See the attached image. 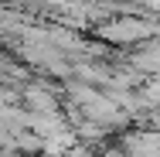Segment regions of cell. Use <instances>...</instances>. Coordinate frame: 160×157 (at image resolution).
Returning a JSON list of instances; mask_svg holds the SVG:
<instances>
[{
  "label": "cell",
  "mask_w": 160,
  "mask_h": 157,
  "mask_svg": "<svg viewBox=\"0 0 160 157\" xmlns=\"http://www.w3.org/2000/svg\"><path fill=\"white\" fill-rule=\"evenodd\" d=\"M31 109H41V113H55V102H51V96L41 92V89H31Z\"/></svg>",
  "instance_id": "1"
}]
</instances>
